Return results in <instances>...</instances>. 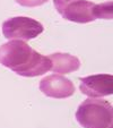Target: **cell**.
I'll use <instances>...</instances> for the list:
<instances>
[{
	"mask_svg": "<svg viewBox=\"0 0 113 128\" xmlns=\"http://www.w3.org/2000/svg\"><path fill=\"white\" fill-rule=\"evenodd\" d=\"M80 91L89 98H102L112 95L113 76L109 74L91 75L80 80Z\"/></svg>",
	"mask_w": 113,
	"mask_h": 128,
	"instance_id": "obj_5",
	"label": "cell"
},
{
	"mask_svg": "<svg viewBox=\"0 0 113 128\" xmlns=\"http://www.w3.org/2000/svg\"><path fill=\"white\" fill-rule=\"evenodd\" d=\"M43 25L29 17H12L2 24V34L8 40L27 41L36 38L43 32Z\"/></svg>",
	"mask_w": 113,
	"mask_h": 128,
	"instance_id": "obj_4",
	"label": "cell"
},
{
	"mask_svg": "<svg viewBox=\"0 0 113 128\" xmlns=\"http://www.w3.org/2000/svg\"><path fill=\"white\" fill-rule=\"evenodd\" d=\"M54 7L58 12L67 20L79 24L93 22L97 18L96 5L87 0H76V1H62L54 0Z\"/></svg>",
	"mask_w": 113,
	"mask_h": 128,
	"instance_id": "obj_3",
	"label": "cell"
},
{
	"mask_svg": "<svg viewBox=\"0 0 113 128\" xmlns=\"http://www.w3.org/2000/svg\"><path fill=\"white\" fill-rule=\"evenodd\" d=\"M40 91L44 95L54 99H66L75 93L74 83L61 75H50L40 82Z\"/></svg>",
	"mask_w": 113,
	"mask_h": 128,
	"instance_id": "obj_6",
	"label": "cell"
},
{
	"mask_svg": "<svg viewBox=\"0 0 113 128\" xmlns=\"http://www.w3.org/2000/svg\"><path fill=\"white\" fill-rule=\"evenodd\" d=\"M62 1H71V0H62Z\"/></svg>",
	"mask_w": 113,
	"mask_h": 128,
	"instance_id": "obj_10",
	"label": "cell"
},
{
	"mask_svg": "<svg viewBox=\"0 0 113 128\" xmlns=\"http://www.w3.org/2000/svg\"><path fill=\"white\" fill-rule=\"evenodd\" d=\"M96 16L102 20H112L113 17V2L106 1L96 5Z\"/></svg>",
	"mask_w": 113,
	"mask_h": 128,
	"instance_id": "obj_8",
	"label": "cell"
},
{
	"mask_svg": "<svg viewBox=\"0 0 113 128\" xmlns=\"http://www.w3.org/2000/svg\"><path fill=\"white\" fill-rule=\"evenodd\" d=\"M76 119L84 128H112V104L102 99H87L78 106Z\"/></svg>",
	"mask_w": 113,
	"mask_h": 128,
	"instance_id": "obj_2",
	"label": "cell"
},
{
	"mask_svg": "<svg viewBox=\"0 0 113 128\" xmlns=\"http://www.w3.org/2000/svg\"><path fill=\"white\" fill-rule=\"evenodd\" d=\"M0 65L24 77H35L51 70L49 57L42 56L20 40H11L0 46Z\"/></svg>",
	"mask_w": 113,
	"mask_h": 128,
	"instance_id": "obj_1",
	"label": "cell"
},
{
	"mask_svg": "<svg viewBox=\"0 0 113 128\" xmlns=\"http://www.w3.org/2000/svg\"><path fill=\"white\" fill-rule=\"evenodd\" d=\"M48 1L49 0H16V2L23 7H37Z\"/></svg>",
	"mask_w": 113,
	"mask_h": 128,
	"instance_id": "obj_9",
	"label": "cell"
},
{
	"mask_svg": "<svg viewBox=\"0 0 113 128\" xmlns=\"http://www.w3.org/2000/svg\"><path fill=\"white\" fill-rule=\"evenodd\" d=\"M51 60V70L54 74H69L80 67V60L69 53L55 52L49 56Z\"/></svg>",
	"mask_w": 113,
	"mask_h": 128,
	"instance_id": "obj_7",
	"label": "cell"
}]
</instances>
